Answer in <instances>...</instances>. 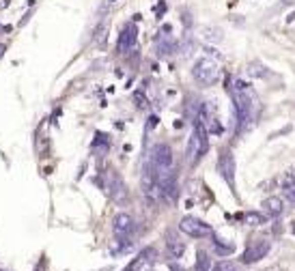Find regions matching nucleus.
I'll return each mask as SVG.
<instances>
[{
    "instance_id": "f257e3e1",
    "label": "nucleus",
    "mask_w": 295,
    "mask_h": 271,
    "mask_svg": "<svg viewBox=\"0 0 295 271\" xmlns=\"http://www.w3.org/2000/svg\"><path fill=\"white\" fill-rule=\"evenodd\" d=\"M192 75L200 86H212V84H216L218 78H220V69H218V63L212 61V58H198V61L194 63Z\"/></svg>"
},
{
    "instance_id": "f03ea898",
    "label": "nucleus",
    "mask_w": 295,
    "mask_h": 271,
    "mask_svg": "<svg viewBox=\"0 0 295 271\" xmlns=\"http://www.w3.org/2000/svg\"><path fill=\"white\" fill-rule=\"evenodd\" d=\"M179 231L185 233L188 237H194V239H205V237L214 235L212 224H207V222H203V219H198V217H192V215H185L181 219Z\"/></svg>"
},
{
    "instance_id": "7ed1b4c3",
    "label": "nucleus",
    "mask_w": 295,
    "mask_h": 271,
    "mask_svg": "<svg viewBox=\"0 0 295 271\" xmlns=\"http://www.w3.org/2000/svg\"><path fill=\"white\" fill-rule=\"evenodd\" d=\"M151 170L155 174H162L173 170V149L168 145H155L151 151Z\"/></svg>"
},
{
    "instance_id": "20e7f679",
    "label": "nucleus",
    "mask_w": 295,
    "mask_h": 271,
    "mask_svg": "<svg viewBox=\"0 0 295 271\" xmlns=\"http://www.w3.org/2000/svg\"><path fill=\"white\" fill-rule=\"evenodd\" d=\"M269 250H272V243H269L267 239H263V237H257V239H252V241L248 243V248L243 250L241 262H246V265H252V262L265 258Z\"/></svg>"
},
{
    "instance_id": "39448f33",
    "label": "nucleus",
    "mask_w": 295,
    "mask_h": 271,
    "mask_svg": "<svg viewBox=\"0 0 295 271\" xmlns=\"http://www.w3.org/2000/svg\"><path fill=\"white\" fill-rule=\"evenodd\" d=\"M106 192H108V196L114 202H119V205H123V202L128 200V188H125L123 179L114 170L106 172Z\"/></svg>"
},
{
    "instance_id": "423d86ee",
    "label": "nucleus",
    "mask_w": 295,
    "mask_h": 271,
    "mask_svg": "<svg viewBox=\"0 0 295 271\" xmlns=\"http://www.w3.org/2000/svg\"><path fill=\"white\" fill-rule=\"evenodd\" d=\"M218 170H220L222 179L229 183V188L235 194V155H233V151L224 149L220 153V159H218Z\"/></svg>"
},
{
    "instance_id": "0eeeda50",
    "label": "nucleus",
    "mask_w": 295,
    "mask_h": 271,
    "mask_svg": "<svg viewBox=\"0 0 295 271\" xmlns=\"http://www.w3.org/2000/svg\"><path fill=\"white\" fill-rule=\"evenodd\" d=\"M142 194H145L149 205H155V202L162 198L159 196V185H157V179H155V172L151 170V166L145 170V174H142Z\"/></svg>"
},
{
    "instance_id": "6e6552de",
    "label": "nucleus",
    "mask_w": 295,
    "mask_h": 271,
    "mask_svg": "<svg viewBox=\"0 0 295 271\" xmlns=\"http://www.w3.org/2000/svg\"><path fill=\"white\" fill-rule=\"evenodd\" d=\"M112 231L116 235V239H128L134 231V217L130 213H116L112 219Z\"/></svg>"
},
{
    "instance_id": "1a4fd4ad",
    "label": "nucleus",
    "mask_w": 295,
    "mask_h": 271,
    "mask_svg": "<svg viewBox=\"0 0 295 271\" xmlns=\"http://www.w3.org/2000/svg\"><path fill=\"white\" fill-rule=\"evenodd\" d=\"M136 39H138V28L134 26V22L125 24L121 35H119V41H116V50H119L121 54H125L128 50H132L134 46H136Z\"/></svg>"
},
{
    "instance_id": "9d476101",
    "label": "nucleus",
    "mask_w": 295,
    "mask_h": 271,
    "mask_svg": "<svg viewBox=\"0 0 295 271\" xmlns=\"http://www.w3.org/2000/svg\"><path fill=\"white\" fill-rule=\"evenodd\" d=\"M194 140H196V145H198V155L203 157L207 151H209V129H207V125L203 123V118H198L196 116V121H194Z\"/></svg>"
},
{
    "instance_id": "9b49d317",
    "label": "nucleus",
    "mask_w": 295,
    "mask_h": 271,
    "mask_svg": "<svg viewBox=\"0 0 295 271\" xmlns=\"http://www.w3.org/2000/svg\"><path fill=\"white\" fill-rule=\"evenodd\" d=\"M153 258H155V250H153V248H145V250H142V252L138 254V256L134 258V260H132L123 271H140L142 267L147 265V262H151Z\"/></svg>"
},
{
    "instance_id": "f8f14e48",
    "label": "nucleus",
    "mask_w": 295,
    "mask_h": 271,
    "mask_svg": "<svg viewBox=\"0 0 295 271\" xmlns=\"http://www.w3.org/2000/svg\"><path fill=\"white\" fill-rule=\"evenodd\" d=\"M263 209H265V213L267 215H272V217H280L284 213V200L280 196H269L263 200Z\"/></svg>"
},
{
    "instance_id": "ddd939ff",
    "label": "nucleus",
    "mask_w": 295,
    "mask_h": 271,
    "mask_svg": "<svg viewBox=\"0 0 295 271\" xmlns=\"http://www.w3.org/2000/svg\"><path fill=\"white\" fill-rule=\"evenodd\" d=\"M280 188H282L284 198L295 205V172H293V170L282 174V179H280Z\"/></svg>"
},
{
    "instance_id": "4468645a",
    "label": "nucleus",
    "mask_w": 295,
    "mask_h": 271,
    "mask_svg": "<svg viewBox=\"0 0 295 271\" xmlns=\"http://www.w3.org/2000/svg\"><path fill=\"white\" fill-rule=\"evenodd\" d=\"M183 252H185L183 241H179V239H168L166 241V254H168V258H181Z\"/></svg>"
},
{
    "instance_id": "2eb2a0df",
    "label": "nucleus",
    "mask_w": 295,
    "mask_h": 271,
    "mask_svg": "<svg viewBox=\"0 0 295 271\" xmlns=\"http://www.w3.org/2000/svg\"><path fill=\"white\" fill-rule=\"evenodd\" d=\"M212 237H214V235H212ZM214 248H216V252L220 254V256H229V254H233L235 245H233L231 241L222 239V237H214Z\"/></svg>"
},
{
    "instance_id": "dca6fc26",
    "label": "nucleus",
    "mask_w": 295,
    "mask_h": 271,
    "mask_svg": "<svg viewBox=\"0 0 295 271\" xmlns=\"http://www.w3.org/2000/svg\"><path fill=\"white\" fill-rule=\"evenodd\" d=\"M243 222L248 226H263L267 222V217L263 213H259V211H246L243 213Z\"/></svg>"
},
{
    "instance_id": "f3484780",
    "label": "nucleus",
    "mask_w": 295,
    "mask_h": 271,
    "mask_svg": "<svg viewBox=\"0 0 295 271\" xmlns=\"http://www.w3.org/2000/svg\"><path fill=\"white\" fill-rule=\"evenodd\" d=\"M194 271H212V258L205 250H198L196 254V269Z\"/></svg>"
},
{
    "instance_id": "a211bd4d",
    "label": "nucleus",
    "mask_w": 295,
    "mask_h": 271,
    "mask_svg": "<svg viewBox=\"0 0 295 271\" xmlns=\"http://www.w3.org/2000/svg\"><path fill=\"white\" fill-rule=\"evenodd\" d=\"M248 73L252 75V78H269V75H272V71H269L265 65H259V63H252Z\"/></svg>"
},
{
    "instance_id": "6ab92c4d",
    "label": "nucleus",
    "mask_w": 295,
    "mask_h": 271,
    "mask_svg": "<svg viewBox=\"0 0 295 271\" xmlns=\"http://www.w3.org/2000/svg\"><path fill=\"white\" fill-rule=\"evenodd\" d=\"M212 271H237V269H235V265L231 260H218Z\"/></svg>"
},
{
    "instance_id": "aec40b11",
    "label": "nucleus",
    "mask_w": 295,
    "mask_h": 271,
    "mask_svg": "<svg viewBox=\"0 0 295 271\" xmlns=\"http://www.w3.org/2000/svg\"><path fill=\"white\" fill-rule=\"evenodd\" d=\"M205 37L209 39V41H222V32L218 30V28H214V30H205Z\"/></svg>"
},
{
    "instance_id": "412c9836",
    "label": "nucleus",
    "mask_w": 295,
    "mask_h": 271,
    "mask_svg": "<svg viewBox=\"0 0 295 271\" xmlns=\"http://www.w3.org/2000/svg\"><path fill=\"white\" fill-rule=\"evenodd\" d=\"M155 125H157V116H151L147 123V129H155Z\"/></svg>"
},
{
    "instance_id": "4be33fe9",
    "label": "nucleus",
    "mask_w": 295,
    "mask_h": 271,
    "mask_svg": "<svg viewBox=\"0 0 295 271\" xmlns=\"http://www.w3.org/2000/svg\"><path fill=\"white\" fill-rule=\"evenodd\" d=\"M9 3H11V0H0V11L7 9V7H9Z\"/></svg>"
},
{
    "instance_id": "5701e85b",
    "label": "nucleus",
    "mask_w": 295,
    "mask_h": 271,
    "mask_svg": "<svg viewBox=\"0 0 295 271\" xmlns=\"http://www.w3.org/2000/svg\"><path fill=\"white\" fill-rule=\"evenodd\" d=\"M44 267H46V260H41V265H39L35 271H44Z\"/></svg>"
},
{
    "instance_id": "b1692460",
    "label": "nucleus",
    "mask_w": 295,
    "mask_h": 271,
    "mask_svg": "<svg viewBox=\"0 0 295 271\" xmlns=\"http://www.w3.org/2000/svg\"><path fill=\"white\" fill-rule=\"evenodd\" d=\"M293 20H295V13H291L289 18H286V22H293Z\"/></svg>"
},
{
    "instance_id": "393cba45",
    "label": "nucleus",
    "mask_w": 295,
    "mask_h": 271,
    "mask_svg": "<svg viewBox=\"0 0 295 271\" xmlns=\"http://www.w3.org/2000/svg\"><path fill=\"white\" fill-rule=\"evenodd\" d=\"M173 271H183V269L181 267H173Z\"/></svg>"
},
{
    "instance_id": "a878e982",
    "label": "nucleus",
    "mask_w": 295,
    "mask_h": 271,
    "mask_svg": "<svg viewBox=\"0 0 295 271\" xmlns=\"http://www.w3.org/2000/svg\"><path fill=\"white\" fill-rule=\"evenodd\" d=\"M108 3H116V0H108Z\"/></svg>"
}]
</instances>
